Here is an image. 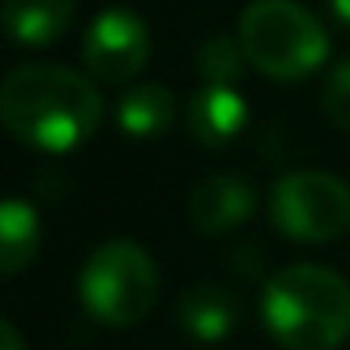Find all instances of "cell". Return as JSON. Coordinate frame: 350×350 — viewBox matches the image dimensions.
<instances>
[{"mask_svg":"<svg viewBox=\"0 0 350 350\" xmlns=\"http://www.w3.org/2000/svg\"><path fill=\"white\" fill-rule=\"evenodd\" d=\"M0 335H4V350H23V339H19V332L4 320V327H0Z\"/></svg>","mask_w":350,"mask_h":350,"instance_id":"9a60e30c","label":"cell"},{"mask_svg":"<svg viewBox=\"0 0 350 350\" xmlns=\"http://www.w3.org/2000/svg\"><path fill=\"white\" fill-rule=\"evenodd\" d=\"M177 102L162 83H136L124 91L121 106H117V124L136 139H154L174 124Z\"/></svg>","mask_w":350,"mask_h":350,"instance_id":"30bf717a","label":"cell"},{"mask_svg":"<svg viewBox=\"0 0 350 350\" xmlns=\"http://www.w3.org/2000/svg\"><path fill=\"white\" fill-rule=\"evenodd\" d=\"M256 207V196H252V185L241 181L234 174H215V177H204L196 185L189 200V211H192V222L196 230L204 234H226L234 230L237 222H245Z\"/></svg>","mask_w":350,"mask_h":350,"instance_id":"52a82bcc","label":"cell"},{"mask_svg":"<svg viewBox=\"0 0 350 350\" xmlns=\"http://www.w3.org/2000/svg\"><path fill=\"white\" fill-rule=\"evenodd\" d=\"M241 42H230V38H211L204 42L200 49V76L207 79V87H230L241 72Z\"/></svg>","mask_w":350,"mask_h":350,"instance_id":"4fadbf2b","label":"cell"},{"mask_svg":"<svg viewBox=\"0 0 350 350\" xmlns=\"http://www.w3.org/2000/svg\"><path fill=\"white\" fill-rule=\"evenodd\" d=\"M245 61L271 79H301L327 61V31L294 0H256L237 23Z\"/></svg>","mask_w":350,"mask_h":350,"instance_id":"3957f363","label":"cell"},{"mask_svg":"<svg viewBox=\"0 0 350 350\" xmlns=\"http://www.w3.org/2000/svg\"><path fill=\"white\" fill-rule=\"evenodd\" d=\"M245 129V98L234 87H204L189 106V132L204 147H222Z\"/></svg>","mask_w":350,"mask_h":350,"instance_id":"ba28073f","label":"cell"},{"mask_svg":"<svg viewBox=\"0 0 350 350\" xmlns=\"http://www.w3.org/2000/svg\"><path fill=\"white\" fill-rule=\"evenodd\" d=\"M0 117L23 144L61 154L98 129L102 98L64 64H19L0 87Z\"/></svg>","mask_w":350,"mask_h":350,"instance_id":"6da1fadb","label":"cell"},{"mask_svg":"<svg viewBox=\"0 0 350 350\" xmlns=\"http://www.w3.org/2000/svg\"><path fill=\"white\" fill-rule=\"evenodd\" d=\"M159 294L154 260L132 241H109L91 252L79 275L87 312L109 327H132L151 312Z\"/></svg>","mask_w":350,"mask_h":350,"instance_id":"277c9868","label":"cell"},{"mask_svg":"<svg viewBox=\"0 0 350 350\" xmlns=\"http://www.w3.org/2000/svg\"><path fill=\"white\" fill-rule=\"evenodd\" d=\"M327 4H332L335 19H339L342 27H350V0H327Z\"/></svg>","mask_w":350,"mask_h":350,"instance_id":"2e32d148","label":"cell"},{"mask_svg":"<svg viewBox=\"0 0 350 350\" xmlns=\"http://www.w3.org/2000/svg\"><path fill=\"white\" fill-rule=\"evenodd\" d=\"M260 312L286 350H335L350 335V282L332 267L294 264L267 282Z\"/></svg>","mask_w":350,"mask_h":350,"instance_id":"7a4b0ae2","label":"cell"},{"mask_svg":"<svg viewBox=\"0 0 350 350\" xmlns=\"http://www.w3.org/2000/svg\"><path fill=\"white\" fill-rule=\"evenodd\" d=\"M38 252V215L19 196L4 200L0 207V271L16 275Z\"/></svg>","mask_w":350,"mask_h":350,"instance_id":"7c38bea8","label":"cell"},{"mask_svg":"<svg viewBox=\"0 0 350 350\" xmlns=\"http://www.w3.org/2000/svg\"><path fill=\"white\" fill-rule=\"evenodd\" d=\"M271 219L290 241H332L350 226V185L324 170L286 174L271 192Z\"/></svg>","mask_w":350,"mask_h":350,"instance_id":"5b68a950","label":"cell"},{"mask_svg":"<svg viewBox=\"0 0 350 350\" xmlns=\"http://www.w3.org/2000/svg\"><path fill=\"white\" fill-rule=\"evenodd\" d=\"M324 109H327V121H332L335 129H339V132H350V61L335 64L332 76H327Z\"/></svg>","mask_w":350,"mask_h":350,"instance_id":"5bb4252c","label":"cell"},{"mask_svg":"<svg viewBox=\"0 0 350 350\" xmlns=\"http://www.w3.org/2000/svg\"><path fill=\"white\" fill-rule=\"evenodd\" d=\"M72 0H4V27L23 46H49L72 23Z\"/></svg>","mask_w":350,"mask_h":350,"instance_id":"9c48e42d","label":"cell"},{"mask_svg":"<svg viewBox=\"0 0 350 350\" xmlns=\"http://www.w3.org/2000/svg\"><path fill=\"white\" fill-rule=\"evenodd\" d=\"M181 327L200 342H215L234 327V297L222 286H192L177 305Z\"/></svg>","mask_w":350,"mask_h":350,"instance_id":"8fae6325","label":"cell"},{"mask_svg":"<svg viewBox=\"0 0 350 350\" xmlns=\"http://www.w3.org/2000/svg\"><path fill=\"white\" fill-rule=\"evenodd\" d=\"M151 57V31L147 23L129 8H109L87 27L83 38V61L106 83H124L144 72Z\"/></svg>","mask_w":350,"mask_h":350,"instance_id":"8992f818","label":"cell"}]
</instances>
